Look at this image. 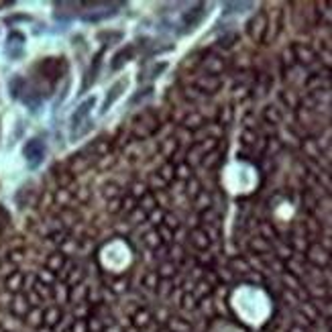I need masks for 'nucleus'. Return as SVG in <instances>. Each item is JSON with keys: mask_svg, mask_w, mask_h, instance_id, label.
I'll return each instance as SVG.
<instances>
[{"mask_svg": "<svg viewBox=\"0 0 332 332\" xmlns=\"http://www.w3.org/2000/svg\"><path fill=\"white\" fill-rule=\"evenodd\" d=\"M43 155H45V147H43V143H41V141L33 139V141H29V143H27V147H25V157H27L29 165L37 167L39 163H41Z\"/></svg>", "mask_w": 332, "mask_h": 332, "instance_id": "nucleus-1", "label": "nucleus"}, {"mask_svg": "<svg viewBox=\"0 0 332 332\" xmlns=\"http://www.w3.org/2000/svg\"><path fill=\"white\" fill-rule=\"evenodd\" d=\"M92 104H94V100H88V102H84V104L80 106V110H78V112L72 116V127H78V125H80V121H82V118L88 114V110H90V106H92Z\"/></svg>", "mask_w": 332, "mask_h": 332, "instance_id": "nucleus-2", "label": "nucleus"}]
</instances>
